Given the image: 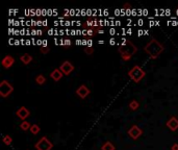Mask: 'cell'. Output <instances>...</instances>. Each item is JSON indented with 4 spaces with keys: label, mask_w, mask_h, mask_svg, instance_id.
Segmentation results:
<instances>
[{
    "label": "cell",
    "mask_w": 178,
    "mask_h": 150,
    "mask_svg": "<svg viewBox=\"0 0 178 150\" xmlns=\"http://www.w3.org/2000/svg\"><path fill=\"white\" fill-rule=\"evenodd\" d=\"M144 50H145V52L149 55L152 60H156L163 53L164 46L157 40L152 39L151 41H149L146 44V46L144 47Z\"/></svg>",
    "instance_id": "1"
},
{
    "label": "cell",
    "mask_w": 178,
    "mask_h": 150,
    "mask_svg": "<svg viewBox=\"0 0 178 150\" xmlns=\"http://www.w3.org/2000/svg\"><path fill=\"white\" fill-rule=\"evenodd\" d=\"M128 76L134 82H140L146 76V72L140 66L135 65L133 68H131L128 71Z\"/></svg>",
    "instance_id": "2"
},
{
    "label": "cell",
    "mask_w": 178,
    "mask_h": 150,
    "mask_svg": "<svg viewBox=\"0 0 178 150\" xmlns=\"http://www.w3.org/2000/svg\"><path fill=\"white\" fill-rule=\"evenodd\" d=\"M119 51H120V53L126 52L133 55L138 52V48H136L135 45H133V43H131L130 41H125V42L122 43L121 46L119 47Z\"/></svg>",
    "instance_id": "3"
},
{
    "label": "cell",
    "mask_w": 178,
    "mask_h": 150,
    "mask_svg": "<svg viewBox=\"0 0 178 150\" xmlns=\"http://www.w3.org/2000/svg\"><path fill=\"white\" fill-rule=\"evenodd\" d=\"M14 91V87L7 80H2L0 82V96L6 98L11 95Z\"/></svg>",
    "instance_id": "4"
},
{
    "label": "cell",
    "mask_w": 178,
    "mask_h": 150,
    "mask_svg": "<svg viewBox=\"0 0 178 150\" xmlns=\"http://www.w3.org/2000/svg\"><path fill=\"white\" fill-rule=\"evenodd\" d=\"M35 148L37 150H51L53 148V144L46 137H43L35 144Z\"/></svg>",
    "instance_id": "5"
},
{
    "label": "cell",
    "mask_w": 178,
    "mask_h": 150,
    "mask_svg": "<svg viewBox=\"0 0 178 150\" xmlns=\"http://www.w3.org/2000/svg\"><path fill=\"white\" fill-rule=\"evenodd\" d=\"M127 133H128V136L131 138V139L138 140V138L142 136V133H143V130L138 127V125H133V126H131V127L129 128V130H128Z\"/></svg>",
    "instance_id": "6"
},
{
    "label": "cell",
    "mask_w": 178,
    "mask_h": 150,
    "mask_svg": "<svg viewBox=\"0 0 178 150\" xmlns=\"http://www.w3.org/2000/svg\"><path fill=\"white\" fill-rule=\"evenodd\" d=\"M59 70L62 71L64 75H69L70 73H72L74 71V66L72 65V63L69 62V61H65L61 67H59Z\"/></svg>",
    "instance_id": "7"
},
{
    "label": "cell",
    "mask_w": 178,
    "mask_h": 150,
    "mask_svg": "<svg viewBox=\"0 0 178 150\" xmlns=\"http://www.w3.org/2000/svg\"><path fill=\"white\" fill-rule=\"evenodd\" d=\"M76 94L80 98L84 99V98L88 97L89 94H90V90H89V88L86 86H84V84H81V86L78 87V89L76 90Z\"/></svg>",
    "instance_id": "8"
},
{
    "label": "cell",
    "mask_w": 178,
    "mask_h": 150,
    "mask_svg": "<svg viewBox=\"0 0 178 150\" xmlns=\"http://www.w3.org/2000/svg\"><path fill=\"white\" fill-rule=\"evenodd\" d=\"M29 115H30V112H29L28 108L25 107V106H21V107L17 110V116L22 120V121H25V119L28 118Z\"/></svg>",
    "instance_id": "9"
},
{
    "label": "cell",
    "mask_w": 178,
    "mask_h": 150,
    "mask_svg": "<svg viewBox=\"0 0 178 150\" xmlns=\"http://www.w3.org/2000/svg\"><path fill=\"white\" fill-rule=\"evenodd\" d=\"M167 126L169 127V129H171L172 131H175L178 129V119L176 117H171L167 121Z\"/></svg>",
    "instance_id": "10"
},
{
    "label": "cell",
    "mask_w": 178,
    "mask_h": 150,
    "mask_svg": "<svg viewBox=\"0 0 178 150\" xmlns=\"http://www.w3.org/2000/svg\"><path fill=\"white\" fill-rule=\"evenodd\" d=\"M14 63H15V58H14L12 55H6L2 60L1 64H2V66L4 67L5 69H9L14 65Z\"/></svg>",
    "instance_id": "11"
},
{
    "label": "cell",
    "mask_w": 178,
    "mask_h": 150,
    "mask_svg": "<svg viewBox=\"0 0 178 150\" xmlns=\"http://www.w3.org/2000/svg\"><path fill=\"white\" fill-rule=\"evenodd\" d=\"M50 76H51V78L54 80V81H58V80H61L63 78L64 74H63V72L59 70V69H54V70L51 72Z\"/></svg>",
    "instance_id": "12"
},
{
    "label": "cell",
    "mask_w": 178,
    "mask_h": 150,
    "mask_svg": "<svg viewBox=\"0 0 178 150\" xmlns=\"http://www.w3.org/2000/svg\"><path fill=\"white\" fill-rule=\"evenodd\" d=\"M20 60H21V62H22L24 65H28L32 62V56H31L30 54H28V53H25V54L21 55Z\"/></svg>",
    "instance_id": "13"
},
{
    "label": "cell",
    "mask_w": 178,
    "mask_h": 150,
    "mask_svg": "<svg viewBox=\"0 0 178 150\" xmlns=\"http://www.w3.org/2000/svg\"><path fill=\"white\" fill-rule=\"evenodd\" d=\"M101 150H115V146L112 142H105L103 145L101 146Z\"/></svg>",
    "instance_id": "14"
},
{
    "label": "cell",
    "mask_w": 178,
    "mask_h": 150,
    "mask_svg": "<svg viewBox=\"0 0 178 150\" xmlns=\"http://www.w3.org/2000/svg\"><path fill=\"white\" fill-rule=\"evenodd\" d=\"M35 82H37V84H40V86H42V84H44L45 82H46V78H45L44 75L39 74L37 77H35Z\"/></svg>",
    "instance_id": "15"
},
{
    "label": "cell",
    "mask_w": 178,
    "mask_h": 150,
    "mask_svg": "<svg viewBox=\"0 0 178 150\" xmlns=\"http://www.w3.org/2000/svg\"><path fill=\"white\" fill-rule=\"evenodd\" d=\"M129 108L131 110H136L138 108V106H140V103H138V101H136V100H132V101L129 102Z\"/></svg>",
    "instance_id": "16"
},
{
    "label": "cell",
    "mask_w": 178,
    "mask_h": 150,
    "mask_svg": "<svg viewBox=\"0 0 178 150\" xmlns=\"http://www.w3.org/2000/svg\"><path fill=\"white\" fill-rule=\"evenodd\" d=\"M20 127H21V129L22 130H28V129H30V127H31V124L29 123V122H27V121H22V123L20 124Z\"/></svg>",
    "instance_id": "17"
},
{
    "label": "cell",
    "mask_w": 178,
    "mask_h": 150,
    "mask_svg": "<svg viewBox=\"0 0 178 150\" xmlns=\"http://www.w3.org/2000/svg\"><path fill=\"white\" fill-rule=\"evenodd\" d=\"M29 130H30V133H33V135H37V133H40V126L37 125V124H33V125H31Z\"/></svg>",
    "instance_id": "18"
},
{
    "label": "cell",
    "mask_w": 178,
    "mask_h": 150,
    "mask_svg": "<svg viewBox=\"0 0 178 150\" xmlns=\"http://www.w3.org/2000/svg\"><path fill=\"white\" fill-rule=\"evenodd\" d=\"M2 142L5 144V145H11V144H12V142H13V139H12V137H11V136L6 135V136H4V137H3Z\"/></svg>",
    "instance_id": "19"
},
{
    "label": "cell",
    "mask_w": 178,
    "mask_h": 150,
    "mask_svg": "<svg viewBox=\"0 0 178 150\" xmlns=\"http://www.w3.org/2000/svg\"><path fill=\"white\" fill-rule=\"evenodd\" d=\"M121 55H122V58H123V61H129L130 58H131V56L132 55L131 54H129V53H126V52H122L121 53Z\"/></svg>",
    "instance_id": "20"
},
{
    "label": "cell",
    "mask_w": 178,
    "mask_h": 150,
    "mask_svg": "<svg viewBox=\"0 0 178 150\" xmlns=\"http://www.w3.org/2000/svg\"><path fill=\"white\" fill-rule=\"evenodd\" d=\"M84 52L86 53V54H89V55H91V54H93L94 53V48L93 47H86V49H84Z\"/></svg>",
    "instance_id": "21"
},
{
    "label": "cell",
    "mask_w": 178,
    "mask_h": 150,
    "mask_svg": "<svg viewBox=\"0 0 178 150\" xmlns=\"http://www.w3.org/2000/svg\"><path fill=\"white\" fill-rule=\"evenodd\" d=\"M49 51H50L49 47H42V48H41V53H42V54H47Z\"/></svg>",
    "instance_id": "22"
},
{
    "label": "cell",
    "mask_w": 178,
    "mask_h": 150,
    "mask_svg": "<svg viewBox=\"0 0 178 150\" xmlns=\"http://www.w3.org/2000/svg\"><path fill=\"white\" fill-rule=\"evenodd\" d=\"M171 150H178V144L177 143L173 144V146H172Z\"/></svg>",
    "instance_id": "23"
},
{
    "label": "cell",
    "mask_w": 178,
    "mask_h": 150,
    "mask_svg": "<svg viewBox=\"0 0 178 150\" xmlns=\"http://www.w3.org/2000/svg\"><path fill=\"white\" fill-rule=\"evenodd\" d=\"M124 9H130V4H128V3L124 4Z\"/></svg>",
    "instance_id": "24"
},
{
    "label": "cell",
    "mask_w": 178,
    "mask_h": 150,
    "mask_svg": "<svg viewBox=\"0 0 178 150\" xmlns=\"http://www.w3.org/2000/svg\"><path fill=\"white\" fill-rule=\"evenodd\" d=\"M88 35H94V33H93V30H91V29H90V30H88Z\"/></svg>",
    "instance_id": "25"
},
{
    "label": "cell",
    "mask_w": 178,
    "mask_h": 150,
    "mask_svg": "<svg viewBox=\"0 0 178 150\" xmlns=\"http://www.w3.org/2000/svg\"><path fill=\"white\" fill-rule=\"evenodd\" d=\"M66 44L70 45V41H69V40H67V41H66Z\"/></svg>",
    "instance_id": "26"
}]
</instances>
